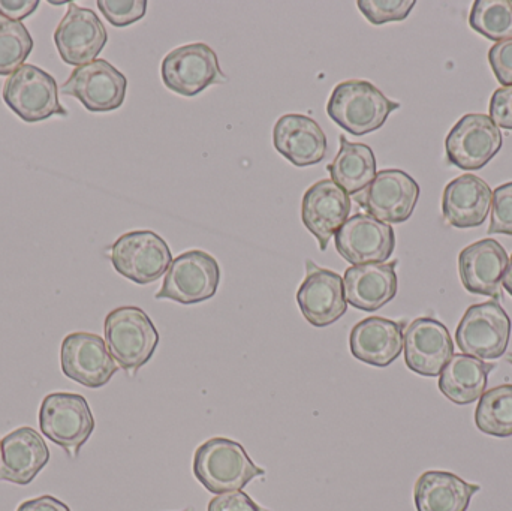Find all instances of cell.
I'll use <instances>...</instances> for the list:
<instances>
[{"instance_id":"obj_1","label":"cell","mask_w":512,"mask_h":511,"mask_svg":"<svg viewBox=\"0 0 512 511\" xmlns=\"http://www.w3.org/2000/svg\"><path fill=\"white\" fill-rule=\"evenodd\" d=\"M194 476L215 495L245 489L252 480L265 476L245 447L230 438L216 437L198 447L194 455Z\"/></svg>"},{"instance_id":"obj_2","label":"cell","mask_w":512,"mask_h":511,"mask_svg":"<svg viewBox=\"0 0 512 511\" xmlns=\"http://www.w3.org/2000/svg\"><path fill=\"white\" fill-rule=\"evenodd\" d=\"M400 104L388 99L375 84L348 80L337 84L328 99L327 113L340 128L355 137L378 131Z\"/></svg>"},{"instance_id":"obj_3","label":"cell","mask_w":512,"mask_h":511,"mask_svg":"<svg viewBox=\"0 0 512 511\" xmlns=\"http://www.w3.org/2000/svg\"><path fill=\"white\" fill-rule=\"evenodd\" d=\"M105 344L119 368L135 375L150 362L159 333L149 315L137 306H120L105 318Z\"/></svg>"},{"instance_id":"obj_4","label":"cell","mask_w":512,"mask_h":511,"mask_svg":"<svg viewBox=\"0 0 512 511\" xmlns=\"http://www.w3.org/2000/svg\"><path fill=\"white\" fill-rule=\"evenodd\" d=\"M39 428L48 440L75 459L95 431V417L84 396L51 393L39 408Z\"/></svg>"},{"instance_id":"obj_5","label":"cell","mask_w":512,"mask_h":511,"mask_svg":"<svg viewBox=\"0 0 512 511\" xmlns=\"http://www.w3.org/2000/svg\"><path fill=\"white\" fill-rule=\"evenodd\" d=\"M2 98L21 120L42 122L53 116H68L59 101V86L53 75L24 63L3 84Z\"/></svg>"},{"instance_id":"obj_6","label":"cell","mask_w":512,"mask_h":511,"mask_svg":"<svg viewBox=\"0 0 512 511\" xmlns=\"http://www.w3.org/2000/svg\"><path fill=\"white\" fill-rule=\"evenodd\" d=\"M221 284V267L209 252L194 249L174 258L156 300L197 305L215 297Z\"/></svg>"},{"instance_id":"obj_7","label":"cell","mask_w":512,"mask_h":511,"mask_svg":"<svg viewBox=\"0 0 512 511\" xmlns=\"http://www.w3.org/2000/svg\"><path fill=\"white\" fill-rule=\"evenodd\" d=\"M511 338V320L498 300L472 305L463 315L456 342L466 356L496 360L504 356Z\"/></svg>"},{"instance_id":"obj_8","label":"cell","mask_w":512,"mask_h":511,"mask_svg":"<svg viewBox=\"0 0 512 511\" xmlns=\"http://www.w3.org/2000/svg\"><path fill=\"white\" fill-rule=\"evenodd\" d=\"M108 255L116 272L138 285L158 281L173 263L167 242L150 230L123 234Z\"/></svg>"},{"instance_id":"obj_9","label":"cell","mask_w":512,"mask_h":511,"mask_svg":"<svg viewBox=\"0 0 512 511\" xmlns=\"http://www.w3.org/2000/svg\"><path fill=\"white\" fill-rule=\"evenodd\" d=\"M161 75L165 86L182 96H197L207 87L227 81L218 56L204 42L170 51L162 60Z\"/></svg>"},{"instance_id":"obj_10","label":"cell","mask_w":512,"mask_h":511,"mask_svg":"<svg viewBox=\"0 0 512 511\" xmlns=\"http://www.w3.org/2000/svg\"><path fill=\"white\" fill-rule=\"evenodd\" d=\"M128 78L105 59L78 66L60 86V93L74 96L92 113H108L122 107Z\"/></svg>"},{"instance_id":"obj_11","label":"cell","mask_w":512,"mask_h":511,"mask_svg":"<svg viewBox=\"0 0 512 511\" xmlns=\"http://www.w3.org/2000/svg\"><path fill=\"white\" fill-rule=\"evenodd\" d=\"M420 198V185L402 170H382L354 200L385 224H403L411 218Z\"/></svg>"},{"instance_id":"obj_12","label":"cell","mask_w":512,"mask_h":511,"mask_svg":"<svg viewBox=\"0 0 512 511\" xmlns=\"http://www.w3.org/2000/svg\"><path fill=\"white\" fill-rule=\"evenodd\" d=\"M60 365L66 378L87 389L107 386L119 371L104 339L87 332L71 333L63 339Z\"/></svg>"},{"instance_id":"obj_13","label":"cell","mask_w":512,"mask_h":511,"mask_svg":"<svg viewBox=\"0 0 512 511\" xmlns=\"http://www.w3.org/2000/svg\"><path fill=\"white\" fill-rule=\"evenodd\" d=\"M501 129L486 114H466L454 125L445 140L450 164L462 170L486 167L502 149Z\"/></svg>"},{"instance_id":"obj_14","label":"cell","mask_w":512,"mask_h":511,"mask_svg":"<svg viewBox=\"0 0 512 511\" xmlns=\"http://www.w3.org/2000/svg\"><path fill=\"white\" fill-rule=\"evenodd\" d=\"M336 251L352 266L381 264L390 260L396 248L393 227L367 213L348 218L334 236Z\"/></svg>"},{"instance_id":"obj_15","label":"cell","mask_w":512,"mask_h":511,"mask_svg":"<svg viewBox=\"0 0 512 511\" xmlns=\"http://www.w3.org/2000/svg\"><path fill=\"white\" fill-rule=\"evenodd\" d=\"M297 303L307 323L318 329L331 326L348 309L342 276L307 260L306 278L298 288Z\"/></svg>"},{"instance_id":"obj_16","label":"cell","mask_w":512,"mask_h":511,"mask_svg":"<svg viewBox=\"0 0 512 511\" xmlns=\"http://www.w3.org/2000/svg\"><path fill=\"white\" fill-rule=\"evenodd\" d=\"M108 33L95 11L69 3L68 11L54 32V44L66 65L78 66L96 60L107 45Z\"/></svg>"},{"instance_id":"obj_17","label":"cell","mask_w":512,"mask_h":511,"mask_svg":"<svg viewBox=\"0 0 512 511\" xmlns=\"http://www.w3.org/2000/svg\"><path fill=\"white\" fill-rule=\"evenodd\" d=\"M406 366L421 377H438L454 356L447 326L435 318H417L403 333Z\"/></svg>"},{"instance_id":"obj_18","label":"cell","mask_w":512,"mask_h":511,"mask_svg":"<svg viewBox=\"0 0 512 511\" xmlns=\"http://www.w3.org/2000/svg\"><path fill=\"white\" fill-rule=\"evenodd\" d=\"M352 200L333 180H319L310 186L301 201V221L327 251L331 237L348 221Z\"/></svg>"},{"instance_id":"obj_19","label":"cell","mask_w":512,"mask_h":511,"mask_svg":"<svg viewBox=\"0 0 512 511\" xmlns=\"http://www.w3.org/2000/svg\"><path fill=\"white\" fill-rule=\"evenodd\" d=\"M508 258L504 246L495 239L472 243L459 255V272L463 287L471 294L502 297V279L507 272Z\"/></svg>"},{"instance_id":"obj_20","label":"cell","mask_w":512,"mask_h":511,"mask_svg":"<svg viewBox=\"0 0 512 511\" xmlns=\"http://www.w3.org/2000/svg\"><path fill=\"white\" fill-rule=\"evenodd\" d=\"M273 144L295 167H310L324 161L328 140L319 123L304 114L289 113L277 120Z\"/></svg>"},{"instance_id":"obj_21","label":"cell","mask_w":512,"mask_h":511,"mask_svg":"<svg viewBox=\"0 0 512 511\" xmlns=\"http://www.w3.org/2000/svg\"><path fill=\"white\" fill-rule=\"evenodd\" d=\"M50 462V450L44 438L33 428H18L2 440L0 480L26 486L36 479Z\"/></svg>"},{"instance_id":"obj_22","label":"cell","mask_w":512,"mask_h":511,"mask_svg":"<svg viewBox=\"0 0 512 511\" xmlns=\"http://www.w3.org/2000/svg\"><path fill=\"white\" fill-rule=\"evenodd\" d=\"M405 323L382 317L364 318L349 335V348L355 359L376 368H387L403 351Z\"/></svg>"},{"instance_id":"obj_23","label":"cell","mask_w":512,"mask_h":511,"mask_svg":"<svg viewBox=\"0 0 512 511\" xmlns=\"http://www.w3.org/2000/svg\"><path fill=\"white\" fill-rule=\"evenodd\" d=\"M490 186L474 174H465L448 183L442 195L445 221L456 228L480 227L492 210Z\"/></svg>"},{"instance_id":"obj_24","label":"cell","mask_w":512,"mask_h":511,"mask_svg":"<svg viewBox=\"0 0 512 511\" xmlns=\"http://www.w3.org/2000/svg\"><path fill=\"white\" fill-rule=\"evenodd\" d=\"M397 261L349 267L343 278L346 302L352 308L375 312L397 294Z\"/></svg>"},{"instance_id":"obj_25","label":"cell","mask_w":512,"mask_h":511,"mask_svg":"<svg viewBox=\"0 0 512 511\" xmlns=\"http://www.w3.org/2000/svg\"><path fill=\"white\" fill-rule=\"evenodd\" d=\"M481 488L448 471H426L415 483L417 511H468Z\"/></svg>"},{"instance_id":"obj_26","label":"cell","mask_w":512,"mask_h":511,"mask_svg":"<svg viewBox=\"0 0 512 511\" xmlns=\"http://www.w3.org/2000/svg\"><path fill=\"white\" fill-rule=\"evenodd\" d=\"M495 368L475 357L454 354L439 375V390L454 404H472L487 392V381Z\"/></svg>"},{"instance_id":"obj_27","label":"cell","mask_w":512,"mask_h":511,"mask_svg":"<svg viewBox=\"0 0 512 511\" xmlns=\"http://www.w3.org/2000/svg\"><path fill=\"white\" fill-rule=\"evenodd\" d=\"M340 149L327 171L331 180L348 195L363 192L376 177V158L367 144L351 143L340 135Z\"/></svg>"},{"instance_id":"obj_28","label":"cell","mask_w":512,"mask_h":511,"mask_svg":"<svg viewBox=\"0 0 512 511\" xmlns=\"http://www.w3.org/2000/svg\"><path fill=\"white\" fill-rule=\"evenodd\" d=\"M475 425L490 437H512V384L493 387L481 396Z\"/></svg>"},{"instance_id":"obj_29","label":"cell","mask_w":512,"mask_h":511,"mask_svg":"<svg viewBox=\"0 0 512 511\" xmlns=\"http://www.w3.org/2000/svg\"><path fill=\"white\" fill-rule=\"evenodd\" d=\"M469 24L492 41L512 39V0H475Z\"/></svg>"},{"instance_id":"obj_30","label":"cell","mask_w":512,"mask_h":511,"mask_svg":"<svg viewBox=\"0 0 512 511\" xmlns=\"http://www.w3.org/2000/svg\"><path fill=\"white\" fill-rule=\"evenodd\" d=\"M33 45L32 35L21 21L0 15V77L12 75L21 68L32 53Z\"/></svg>"},{"instance_id":"obj_31","label":"cell","mask_w":512,"mask_h":511,"mask_svg":"<svg viewBox=\"0 0 512 511\" xmlns=\"http://www.w3.org/2000/svg\"><path fill=\"white\" fill-rule=\"evenodd\" d=\"M357 5L369 23L379 26L406 20L415 6V0H358Z\"/></svg>"},{"instance_id":"obj_32","label":"cell","mask_w":512,"mask_h":511,"mask_svg":"<svg viewBox=\"0 0 512 511\" xmlns=\"http://www.w3.org/2000/svg\"><path fill=\"white\" fill-rule=\"evenodd\" d=\"M99 11L114 27L137 23L146 15V0H98Z\"/></svg>"},{"instance_id":"obj_33","label":"cell","mask_w":512,"mask_h":511,"mask_svg":"<svg viewBox=\"0 0 512 511\" xmlns=\"http://www.w3.org/2000/svg\"><path fill=\"white\" fill-rule=\"evenodd\" d=\"M489 234L512 236V182L498 186L493 192Z\"/></svg>"},{"instance_id":"obj_34","label":"cell","mask_w":512,"mask_h":511,"mask_svg":"<svg viewBox=\"0 0 512 511\" xmlns=\"http://www.w3.org/2000/svg\"><path fill=\"white\" fill-rule=\"evenodd\" d=\"M489 62L502 87L512 86V39L496 42L490 48Z\"/></svg>"},{"instance_id":"obj_35","label":"cell","mask_w":512,"mask_h":511,"mask_svg":"<svg viewBox=\"0 0 512 511\" xmlns=\"http://www.w3.org/2000/svg\"><path fill=\"white\" fill-rule=\"evenodd\" d=\"M490 119L498 128L512 131V86L499 87L490 101Z\"/></svg>"},{"instance_id":"obj_36","label":"cell","mask_w":512,"mask_h":511,"mask_svg":"<svg viewBox=\"0 0 512 511\" xmlns=\"http://www.w3.org/2000/svg\"><path fill=\"white\" fill-rule=\"evenodd\" d=\"M207 511H271L256 504L246 492H227L216 495L207 507Z\"/></svg>"},{"instance_id":"obj_37","label":"cell","mask_w":512,"mask_h":511,"mask_svg":"<svg viewBox=\"0 0 512 511\" xmlns=\"http://www.w3.org/2000/svg\"><path fill=\"white\" fill-rule=\"evenodd\" d=\"M39 0H0V15L9 20L21 21L38 9Z\"/></svg>"},{"instance_id":"obj_38","label":"cell","mask_w":512,"mask_h":511,"mask_svg":"<svg viewBox=\"0 0 512 511\" xmlns=\"http://www.w3.org/2000/svg\"><path fill=\"white\" fill-rule=\"evenodd\" d=\"M17 511H71V509L51 495H42L35 500L24 501L18 506Z\"/></svg>"},{"instance_id":"obj_39","label":"cell","mask_w":512,"mask_h":511,"mask_svg":"<svg viewBox=\"0 0 512 511\" xmlns=\"http://www.w3.org/2000/svg\"><path fill=\"white\" fill-rule=\"evenodd\" d=\"M502 285L512 296V255L510 263H508L507 272H505L504 279H502Z\"/></svg>"},{"instance_id":"obj_40","label":"cell","mask_w":512,"mask_h":511,"mask_svg":"<svg viewBox=\"0 0 512 511\" xmlns=\"http://www.w3.org/2000/svg\"><path fill=\"white\" fill-rule=\"evenodd\" d=\"M0 462H2V441H0Z\"/></svg>"},{"instance_id":"obj_41","label":"cell","mask_w":512,"mask_h":511,"mask_svg":"<svg viewBox=\"0 0 512 511\" xmlns=\"http://www.w3.org/2000/svg\"><path fill=\"white\" fill-rule=\"evenodd\" d=\"M508 363H511L512 365V353L510 354V356H508Z\"/></svg>"},{"instance_id":"obj_42","label":"cell","mask_w":512,"mask_h":511,"mask_svg":"<svg viewBox=\"0 0 512 511\" xmlns=\"http://www.w3.org/2000/svg\"><path fill=\"white\" fill-rule=\"evenodd\" d=\"M183 511H194V509H192V507H188V509L183 510Z\"/></svg>"}]
</instances>
